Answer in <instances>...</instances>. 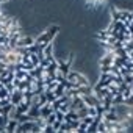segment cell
<instances>
[{
    "mask_svg": "<svg viewBox=\"0 0 133 133\" xmlns=\"http://www.w3.org/2000/svg\"><path fill=\"white\" fill-rule=\"evenodd\" d=\"M17 125H19V121L14 119V117H10L8 122L5 124V131H8V133H16Z\"/></svg>",
    "mask_w": 133,
    "mask_h": 133,
    "instance_id": "6",
    "label": "cell"
},
{
    "mask_svg": "<svg viewBox=\"0 0 133 133\" xmlns=\"http://www.w3.org/2000/svg\"><path fill=\"white\" fill-rule=\"evenodd\" d=\"M122 78H124V83H127V85H133V74H131V72L122 75Z\"/></svg>",
    "mask_w": 133,
    "mask_h": 133,
    "instance_id": "10",
    "label": "cell"
},
{
    "mask_svg": "<svg viewBox=\"0 0 133 133\" xmlns=\"http://www.w3.org/2000/svg\"><path fill=\"white\" fill-rule=\"evenodd\" d=\"M33 124H35V121L19 122V125H17V130H16V133H30V131H31V128H33Z\"/></svg>",
    "mask_w": 133,
    "mask_h": 133,
    "instance_id": "3",
    "label": "cell"
},
{
    "mask_svg": "<svg viewBox=\"0 0 133 133\" xmlns=\"http://www.w3.org/2000/svg\"><path fill=\"white\" fill-rule=\"evenodd\" d=\"M44 92H45V97H47V100H49L50 103H52V102H55L56 96H55V92H53V91H50V89H45Z\"/></svg>",
    "mask_w": 133,
    "mask_h": 133,
    "instance_id": "8",
    "label": "cell"
},
{
    "mask_svg": "<svg viewBox=\"0 0 133 133\" xmlns=\"http://www.w3.org/2000/svg\"><path fill=\"white\" fill-rule=\"evenodd\" d=\"M124 103H125V105H128V107H133V94H131V96H128L127 99H124Z\"/></svg>",
    "mask_w": 133,
    "mask_h": 133,
    "instance_id": "14",
    "label": "cell"
},
{
    "mask_svg": "<svg viewBox=\"0 0 133 133\" xmlns=\"http://www.w3.org/2000/svg\"><path fill=\"white\" fill-rule=\"evenodd\" d=\"M59 125H61V122H59V121H55V122H53V130L58 131V130H59Z\"/></svg>",
    "mask_w": 133,
    "mask_h": 133,
    "instance_id": "16",
    "label": "cell"
},
{
    "mask_svg": "<svg viewBox=\"0 0 133 133\" xmlns=\"http://www.w3.org/2000/svg\"><path fill=\"white\" fill-rule=\"evenodd\" d=\"M107 131V125H105V121L100 119L99 124H97V133H105Z\"/></svg>",
    "mask_w": 133,
    "mask_h": 133,
    "instance_id": "9",
    "label": "cell"
},
{
    "mask_svg": "<svg viewBox=\"0 0 133 133\" xmlns=\"http://www.w3.org/2000/svg\"><path fill=\"white\" fill-rule=\"evenodd\" d=\"M35 44V38L33 36H21L19 39H17V47H30V45H33Z\"/></svg>",
    "mask_w": 133,
    "mask_h": 133,
    "instance_id": "5",
    "label": "cell"
},
{
    "mask_svg": "<svg viewBox=\"0 0 133 133\" xmlns=\"http://www.w3.org/2000/svg\"><path fill=\"white\" fill-rule=\"evenodd\" d=\"M22 100H24V92H22L21 89H17V88H16V89L10 94V102H11L13 105H17V103H19V102H22Z\"/></svg>",
    "mask_w": 133,
    "mask_h": 133,
    "instance_id": "4",
    "label": "cell"
},
{
    "mask_svg": "<svg viewBox=\"0 0 133 133\" xmlns=\"http://www.w3.org/2000/svg\"><path fill=\"white\" fill-rule=\"evenodd\" d=\"M49 100H47V97H45V92H41L39 96H38V103H39V107L41 105H45Z\"/></svg>",
    "mask_w": 133,
    "mask_h": 133,
    "instance_id": "11",
    "label": "cell"
},
{
    "mask_svg": "<svg viewBox=\"0 0 133 133\" xmlns=\"http://www.w3.org/2000/svg\"><path fill=\"white\" fill-rule=\"evenodd\" d=\"M86 130H88V125H86V124H83V122L80 121V125H78V128H77V131H75V133H85Z\"/></svg>",
    "mask_w": 133,
    "mask_h": 133,
    "instance_id": "13",
    "label": "cell"
},
{
    "mask_svg": "<svg viewBox=\"0 0 133 133\" xmlns=\"http://www.w3.org/2000/svg\"><path fill=\"white\" fill-rule=\"evenodd\" d=\"M56 121V114H55V111L53 113H50L47 117H45V124H50V125H53V122Z\"/></svg>",
    "mask_w": 133,
    "mask_h": 133,
    "instance_id": "12",
    "label": "cell"
},
{
    "mask_svg": "<svg viewBox=\"0 0 133 133\" xmlns=\"http://www.w3.org/2000/svg\"><path fill=\"white\" fill-rule=\"evenodd\" d=\"M10 91L6 89V86L5 85H2V86H0V99H10Z\"/></svg>",
    "mask_w": 133,
    "mask_h": 133,
    "instance_id": "7",
    "label": "cell"
},
{
    "mask_svg": "<svg viewBox=\"0 0 133 133\" xmlns=\"http://www.w3.org/2000/svg\"><path fill=\"white\" fill-rule=\"evenodd\" d=\"M59 33V27L58 25H52V27H47L41 35H38L36 38H35V42L38 44V47L42 50L44 49V45L45 44H49V42H53V39H55V36Z\"/></svg>",
    "mask_w": 133,
    "mask_h": 133,
    "instance_id": "1",
    "label": "cell"
},
{
    "mask_svg": "<svg viewBox=\"0 0 133 133\" xmlns=\"http://www.w3.org/2000/svg\"><path fill=\"white\" fill-rule=\"evenodd\" d=\"M88 114H89V116H97L96 107H88Z\"/></svg>",
    "mask_w": 133,
    "mask_h": 133,
    "instance_id": "15",
    "label": "cell"
},
{
    "mask_svg": "<svg viewBox=\"0 0 133 133\" xmlns=\"http://www.w3.org/2000/svg\"><path fill=\"white\" fill-rule=\"evenodd\" d=\"M130 89H131V94H133V85H130Z\"/></svg>",
    "mask_w": 133,
    "mask_h": 133,
    "instance_id": "17",
    "label": "cell"
},
{
    "mask_svg": "<svg viewBox=\"0 0 133 133\" xmlns=\"http://www.w3.org/2000/svg\"><path fill=\"white\" fill-rule=\"evenodd\" d=\"M82 99H83V102H85L86 107H96L97 103H102V102L96 97L94 92H91V94H85V96H82Z\"/></svg>",
    "mask_w": 133,
    "mask_h": 133,
    "instance_id": "2",
    "label": "cell"
}]
</instances>
